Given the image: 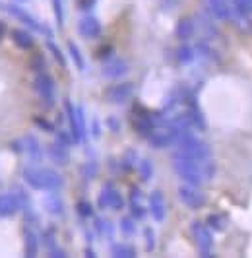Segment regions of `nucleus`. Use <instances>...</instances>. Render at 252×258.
I'll return each mask as SVG.
<instances>
[{"label":"nucleus","mask_w":252,"mask_h":258,"mask_svg":"<svg viewBox=\"0 0 252 258\" xmlns=\"http://www.w3.org/2000/svg\"><path fill=\"white\" fill-rule=\"evenodd\" d=\"M196 33V22L192 18H180L176 24V37L180 41H188Z\"/></svg>","instance_id":"obj_17"},{"label":"nucleus","mask_w":252,"mask_h":258,"mask_svg":"<svg viewBox=\"0 0 252 258\" xmlns=\"http://www.w3.org/2000/svg\"><path fill=\"white\" fill-rule=\"evenodd\" d=\"M192 229V235H194V241H196V246L200 250L202 256H210L214 252V235H212V229L202 223V221H192L190 225Z\"/></svg>","instance_id":"obj_5"},{"label":"nucleus","mask_w":252,"mask_h":258,"mask_svg":"<svg viewBox=\"0 0 252 258\" xmlns=\"http://www.w3.org/2000/svg\"><path fill=\"white\" fill-rule=\"evenodd\" d=\"M138 171H140L142 181H150L151 175H153V165H151L150 159H142L138 163Z\"/></svg>","instance_id":"obj_29"},{"label":"nucleus","mask_w":252,"mask_h":258,"mask_svg":"<svg viewBox=\"0 0 252 258\" xmlns=\"http://www.w3.org/2000/svg\"><path fill=\"white\" fill-rule=\"evenodd\" d=\"M33 122L37 124L39 128L47 130V132H52V124H50V122H47L43 116H35V118H33Z\"/></svg>","instance_id":"obj_41"},{"label":"nucleus","mask_w":252,"mask_h":258,"mask_svg":"<svg viewBox=\"0 0 252 258\" xmlns=\"http://www.w3.org/2000/svg\"><path fill=\"white\" fill-rule=\"evenodd\" d=\"M136 161H138V154H136L134 150H130V152H126L124 154V157H122V161H120V163H122V169L128 171V169L136 167Z\"/></svg>","instance_id":"obj_33"},{"label":"nucleus","mask_w":252,"mask_h":258,"mask_svg":"<svg viewBox=\"0 0 252 258\" xmlns=\"http://www.w3.org/2000/svg\"><path fill=\"white\" fill-rule=\"evenodd\" d=\"M86 254H88V256H95V252H93L91 248H86Z\"/></svg>","instance_id":"obj_50"},{"label":"nucleus","mask_w":252,"mask_h":258,"mask_svg":"<svg viewBox=\"0 0 252 258\" xmlns=\"http://www.w3.org/2000/svg\"><path fill=\"white\" fill-rule=\"evenodd\" d=\"M24 181L35 188V190H47V192H56L62 188V175L56 173L54 169L49 167H25Z\"/></svg>","instance_id":"obj_1"},{"label":"nucleus","mask_w":252,"mask_h":258,"mask_svg":"<svg viewBox=\"0 0 252 258\" xmlns=\"http://www.w3.org/2000/svg\"><path fill=\"white\" fill-rule=\"evenodd\" d=\"M95 229H97L99 235H107V237L113 235V225L107 220H95Z\"/></svg>","instance_id":"obj_36"},{"label":"nucleus","mask_w":252,"mask_h":258,"mask_svg":"<svg viewBox=\"0 0 252 258\" xmlns=\"http://www.w3.org/2000/svg\"><path fill=\"white\" fill-rule=\"evenodd\" d=\"M43 239H45V245H47V246H54V231H52V229L45 231Z\"/></svg>","instance_id":"obj_45"},{"label":"nucleus","mask_w":252,"mask_h":258,"mask_svg":"<svg viewBox=\"0 0 252 258\" xmlns=\"http://www.w3.org/2000/svg\"><path fill=\"white\" fill-rule=\"evenodd\" d=\"M33 88H35V91L39 93V97L49 105V107L54 103V80H52L49 74L37 72L35 82H33Z\"/></svg>","instance_id":"obj_8"},{"label":"nucleus","mask_w":252,"mask_h":258,"mask_svg":"<svg viewBox=\"0 0 252 258\" xmlns=\"http://www.w3.org/2000/svg\"><path fill=\"white\" fill-rule=\"evenodd\" d=\"M130 216H132L134 220H142V218L146 216V208L140 204V200H132V202H130Z\"/></svg>","instance_id":"obj_34"},{"label":"nucleus","mask_w":252,"mask_h":258,"mask_svg":"<svg viewBox=\"0 0 252 258\" xmlns=\"http://www.w3.org/2000/svg\"><path fill=\"white\" fill-rule=\"evenodd\" d=\"M111 252H113V256H118V258H132L136 256V250L132 248L130 245H113L111 248Z\"/></svg>","instance_id":"obj_28"},{"label":"nucleus","mask_w":252,"mask_h":258,"mask_svg":"<svg viewBox=\"0 0 252 258\" xmlns=\"http://www.w3.org/2000/svg\"><path fill=\"white\" fill-rule=\"evenodd\" d=\"M4 33H6V26H4V22H0V39L4 37Z\"/></svg>","instance_id":"obj_49"},{"label":"nucleus","mask_w":252,"mask_h":258,"mask_svg":"<svg viewBox=\"0 0 252 258\" xmlns=\"http://www.w3.org/2000/svg\"><path fill=\"white\" fill-rule=\"evenodd\" d=\"M64 109H66V115H68V122H70V134H72V138H74V142H80L82 138H84V132L80 128V122H78V111H76V107L68 99H66V103H64Z\"/></svg>","instance_id":"obj_15"},{"label":"nucleus","mask_w":252,"mask_h":258,"mask_svg":"<svg viewBox=\"0 0 252 258\" xmlns=\"http://www.w3.org/2000/svg\"><path fill=\"white\" fill-rule=\"evenodd\" d=\"M43 206H45V210H47L49 214H52V216H62L64 214V202L60 200V196L54 192H50L45 196Z\"/></svg>","instance_id":"obj_19"},{"label":"nucleus","mask_w":252,"mask_h":258,"mask_svg":"<svg viewBox=\"0 0 252 258\" xmlns=\"http://www.w3.org/2000/svg\"><path fill=\"white\" fill-rule=\"evenodd\" d=\"M173 169L175 173L188 184H196L200 186L202 182H206V175H204V161L192 159L186 155L175 152L173 154Z\"/></svg>","instance_id":"obj_2"},{"label":"nucleus","mask_w":252,"mask_h":258,"mask_svg":"<svg viewBox=\"0 0 252 258\" xmlns=\"http://www.w3.org/2000/svg\"><path fill=\"white\" fill-rule=\"evenodd\" d=\"M146 248L148 250H153L155 248V233L151 227H146Z\"/></svg>","instance_id":"obj_39"},{"label":"nucleus","mask_w":252,"mask_h":258,"mask_svg":"<svg viewBox=\"0 0 252 258\" xmlns=\"http://www.w3.org/2000/svg\"><path fill=\"white\" fill-rule=\"evenodd\" d=\"M206 8L210 16H214L215 20H221V22H231L235 18L231 0H206Z\"/></svg>","instance_id":"obj_10"},{"label":"nucleus","mask_w":252,"mask_h":258,"mask_svg":"<svg viewBox=\"0 0 252 258\" xmlns=\"http://www.w3.org/2000/svg\"><path fill=\"white\" fill-rule=\"evenodd\" d=\"M45 56L41 54V52H35L33 56H31V60H29V68L33 70V72H43L45 70Z\"/></svg>","instance_id":"obj_30"},{"label":"nucleus","mask_w":252,"mask_h":258,"mask_svg":"<svg viewBox=\"0 0 252 258\" xmlns=\"http://www.w3.org/2000/svg\"><path fill=\"white\" fill-rule=\"evenodd\" d=\"M0 8H2V4H0Z\"/></svg>","instance_id":"obj_51"},{"label":"nucleus","mask_w":252,"mask_h":258,"mask_svg":"<svg viewBox=\"0 0 252 258\" xmlns=\"http://www.w3.org/2000/svg\"><path fill=\"white\" fill-rule=\"evenodd\" d=\"M68 52H70V56H72V60H74L76 68H80V70H84V58H82V54H80V49L76 47L74 43H68Z\"/></svg>","instance_id":"obj_31"},{"label":"nucleus","mask_w":252,"mask_h":258,"mask_svg":"<svg viewBox=\"0 0 252 258\" xmlns=\"http://www.w3.org/2000/svg\"><path fill=\"white\" fill-rule=\"evenodd\" d=\"M91 134H93L95 138L101 134V132H99V122H97V120H93V132H91Z\"/></svg>","instance_id":"obj_48"},{"label":"nucleus","mask_w":252,"mask_h":258,"mask_svg":"<svg viewBox=\"0 0 252 258\" xmlns=\"http://www.w3.org/2000/svg\"><path fill=\"white\" fill-rule=\"evenodd\" d=\"M132 95H134V84H130V82L114 84V86H111L109 90L105 91V99H107L109 103H114V105L126 103Z\"/></svg>","instance_id":"obj_9"},{"label":"nucleus","mask_w":252,"mask_h":258,"mask_svg":"<svg viewBox=\"0 0 252 258\" xmlns=\"http://www.w3.org/2000/svg\"><path fill=\"white\" fill-rule=\"evenodd\" d=\"M4 10H8V12L12 14L14 18H18L22 24H25V26H29L31 29H37V31H45V33H49V29H45V27L39 24L37 20L33 18V16H29L27 12H24L22 8H18V6H6ZM50 35V33H49Z\"/></svg>","instance_id":"obj_14"},{"label":"nucleus","mask_w":252,"mask_h":258,"mask_svg":"<svg viewBox=\"0 0 252 258\" xmlns=\"http://www.w3.org/2000/svg\"><path fill=\"white\" fill-rule=\"evenodd\" d=\"M176 138H178V132L171 124V120H167L165 124H159V126L153 128V132L148 136V142L155 150H163V148H169V146L176 144Z\"/></svg>","instance_id":"obj_4"},{"label":"nucleus","mask_w":252,"mask_h":258,"mask_svg":"<svg viewBox=\"0 0 252 258\" xmlns=\"http://www.w3.org/2000/svg\"><path fill=\"white\" fill-rule=\"evenodd\" d=\"M206 225L212 229V231H225V227L229 225V220H227L225 214H210L208 220H206Z\"/></svg>","instance_id":"obj_23"},{"label":"nucleus","mask_w":252,"mask_h":258,"mask_svg":"<svg viewBox=\"0 0 252 258\" xmlns=\"http://www.w3.org/2000/svg\"><path fill=\"white\" fill-rule=\"evenodd\" d=\"M52 6H54V14H56V20H58V24L62 26V20H64V16H62V2H60V0H52Z\"/></svg>","instance_id":"obj_40"},{"label":"nucleus","mask_w":252,"mask_h":258,"mask_svg":"<svg viewBox=\"0 0 252 258\" xmlns=\"http://www.w3.org/2000/svg\"><path fill=\"white\" fill-rule=\"evenodd\" d=\"M198 22H200V27L210 35V37H219V29H217V26L214 24V16L208 18V16L200 14V16H198Z\"/></svg>","instance_id":"obj_25"},{"label":"nucleus","mask_w":252,"mask_h":258,"mask_svg":"<svg viewBox=\"0 0 252 258\" xmlns=\"http://www.w3.org/2000/svg\"><path fill=\"white\" fill-rule=\"evenodd\" d=\"M20 204L14 194H0V218H12L18 214Z\"/></svg>","instance_id":"obj_16"},{"label":"nucleus","mask_w":252,"mask_h":258,"mask_svg":"<svg viewBox=\"0 0 252 258\" xmlns=\"http://www.w3.org/2000/svg\"><path fill=\"white\" fill-rule=\"evenodd\" d=\"M22 144H24V150L29 154V157H31V159L41 161L43 152H41V146H39V140L35 138V136H25L24 140H22Z\"/></svg>","instance_id":"obj_20"},{"label":"nucleus","mask_w":252,"mask_h":258,"mask_svg":"<svg viewBox=\"0 0 252 258\" xmlns=\"http://www.w3.org/2000/svg\"><path fill=\"white\" fill-rule=\"evenodd\" d=\"M58 142L64 144V146H70V144H74V138H72V134H66V132H58Z\"/></svg>","instance_id":"obj_43"},{"label":"nucleus","mask_w":252,"mask_h":258,"mask_svg":"<svg viewBox=\"0 0 252 258\" xmlns=\"http://www.w3.org/2000/svg\"><path fill=\"white\" fill-rule=\"evenodd\" d=\"M150 212H151V218L155 221H163L165 216H167V204H165V196L163 192L155 190L151 192L150 196Z\"/></svg>","instance_id":"obj_12"},{"label":"nucleus","mask_w":252,"mask_h":258,"mask_svg":"<svg viewBox=\"0 0 252 258\" xmlns=\"http://www.w3.org/2000/svg\"><path fill=\"white\" fill-rule=\"evenodd\" d=\"M12 39H14V43H16L20 49H24V51L31 49V47L35 45L33 37H31V35H29L25 29H14V31H12Z\"/></svg>","instance_id":"obj_22"},{"label":"nucleus","mask_w":252,"mask_h":258,"mask_svg":"<svg viewBox=\"0 0 252 258\" xmlns=\"http://www.w3.org/2000/svg\"><path fill=\"white\" fill-rule=\"evenodd\" d=\"M178 198H180V202L184 204V206L192 208V210H200V208L206 206V202H208V198H206V194L200 190V186H196V184H182V186H178Z\"/></svg>","instance_id":"obj_6"},{"label":"nucleus","mask_w":252,"mask_h":258,"mask_svg":"<svg viewBox=\"0 0 252 258\" xmlns=\"http://www.w3.org/2000/svg\"><path fill=\"white\" fill-rule=\"evenodd\" d=\"M235 14L240 16H252V0H231Z\"/></svg>","instance_id":"obj_27"},{"label":"nucleus","mask_w":252,"mask_h":258,"mask_svg":"<svg viewBox=\"0 0 252 258\" xmlns=\"http://www.w3.org/2000/svg\"><path fill=\"white\" fill-rule=\"evenodd\" d=\"M76 208H78V214H80L82 218H91V216H93V208H91V204L86 202V200H80Z\"/></svg>","instance_id":"obj_37"},{"label":"nucleus","mask_w":252,"mask_h":258,"mask_svg":"<svg viewBox=\"0 0 252 258\" xmlns=\"http://www.w3.org/2000/svg\"><path fill=\"white\" fill-rule=\"evenodd\" d=\"M120 231L124 233L126 237H130V235L136 233V223H134V218H132V216H130V218H124V220L120 221Z\"/></svg>","instance_id":"obj_35"},{"label":"nucleus","mask_w":252,"mask_h":258,"mask_svg":"<svg viewBox=\"0 0 252 258\" xmlns=\"http://www.w3.org/2000/svg\"><path fill=\"white\" fill-rule=\"evenodd\" d=\"M78 31L88 39L99 37L101 35L99 20H97V18H93V16H86V18H82V20H80V24H78Z\"/></svg>","instance_id":"obj_13"},{"label":"nucleus","mask_w":252,"mask_h":258,"mask_svg":"<svg viewBox=\"0 0 252 258\" xmlns=\"http://www.w3.org/2000/svg\"><path fill=\"white\" fill-rule=\"evenodd\" d=\"M97 206H99L101 210H107V208H109V210H122V208H124V198H122V194L118 192L113 184L109 182V184H105L103 190H101Z\"/></svg>","instance_id":"obj_7"},{"label":"nucleus","mask_w":252,"mask_h":258,"mask_svg":"<svg viewBox=\"0 0 252 258\" xmlns=\"http://www.w3.org/2000/svg\"><path fill=\"white\" fill-rule=\"evenodd\" d=\"M113 54V47L111 45H105V47H101L99 51H97V56L99 58H109Z\"/></svg>","instance_id":"obj_42"},{"label":"nucleus","mask_w":252,"mask_h":258,"mask_svg":"<svg viewBox=\"0 0 252 258\" xmlns=\"http://www.w3.org/2000/svg\"><path fill=\"white\" fill-rule=\"evenodd\" d=\"M194 51H196V54H200L202 58H206V60H210V62H214V60L217 62V60H219L217 51H215L214 47H212L206 39H202V41L196 43V49H194Z\"/></svg>","instance_id":"obj_21"},{"label":"nucleus","mask_w":252,"mask_h":258,"mask_svg":"<svg viewBox=\"0 0 252 258\" xmlns=\"http://www.w3.org/2000/svg\"><path fill=\"white\" fill-rule=\"evenodd\" d=\"M95 2L97 0H78V6H80V10H91L95 6Z\"/></svg>","instance_id":"obj_44"},{"label":"nucleus","mask_w":252,"mask_h":258,"mask_svg":"<svg viewBox=\"0 0 252 258\" xmlns=\"http://www.w3.org/2000/svg\"><path fill=\"white\" fill-rule=\"evenodd\" d=\"M47 47H49V51L54 54V58H56V62H58V64H60V66L66 64V60H64V56H62V52H60V49H58V47H56L52 41H49V43H47Z\"/></svg>","instance_id":"obj_38"},{"label":"nucleus","mask_w":252,"mask_h":258,"mask_svg":"<svg viewBox=\"0 0 252 258\" xmlns=\"http://www.w3.org/2000/svg\"><path fill=\"white\" fill-rule=\"evenodd\" d=\"M50 256H58V258H62V256H66V252H64L62 248H56V246H50Z\"/></svg>","instance_id":"obj_47"},{"label":"nucleus","mask_w":252,"mask_h":258,"mask_svg":"<svg viewBox=\"0 0 252 258\" xmlns=\"http://www.w3.org/2000/svg\"><path fill=\"white\" fill-rule=\"evenodd\" d=\"M16 200H18V204H20V210H24V212H27V210H31V204H29V196H27V192L25 190H22V188H16Z\"/></svg>","instance_id":"obj_32"},{"label":"nucleus","mask_w":252,"mask_h":258,"mask_svg":"<svg viewBox=\"0 0 252 258\" xmlns=\"http://www.w3.org/2000/svg\"><path fill=\"white\" fill-rule=\"evenodd\" d=\"M194 56H196V51L188 47V45H182V47H178V51H176V60L180 62V64H188L194 60Z\"/></svg>","instance_id":"obj_26"},{"label":"nucleus","mask_w":252,"mask_h":258,"mask_svg":"<svg viewBox=\"0 0 252 258\" xmlns=\"http://www.w3.org/2000/svg\"><path fill=\"white\" fill-rule=\"evenodd\" d=\"M176 146H178V148H176L178 154L186 155V157H192V159H198V161H206V159L212 157V148L204 142V140L196 138L192 132L180 134L178 140H176Z\"/></svg>","instance_id":"obj_3"},{"label":"nucleus","mask_w":252,"mask_h":258,"mask_svg":"<svg viewBox=\"0 0 252 258\" xmlns=\"http://www.w3.org/2000/svg\"><path fill=\"white\" fill-rule=\"evenodd\" d=\"M128 72V62L120 56H113L109 58L105 64H103V76L116 80V78H122Z\"/></svg>","instance_id":"obj_11"},{"label":"nucleus","mask_w":252,"mask_h":258,"mask_svg":"<svg viewBox=\"0 0 252 258\" xmlns=\"http://www.w3.org/2000/svg\"><path fill=\"white\" fill-rule=\"evenodd\" d=\"M49 157L52 159V163L56 165H66L70 155H68V146H64L60 142H54L52 146H49Z\"/></svg>","instance_id":"obj_18"},{"label":"nucleus","mask_w":252,"mask_h":258,"mask_svg":"<svg viewBox=\"0 0 252 258\" xmlns=\"http://www.w3.org/2000/svg\"><path fill=\"white\" fill-rule=\"evenodd\" d=\"M25 256H35L39 250L37 243V233H33L31 229H25Z\"/></svg>","instance_id":"obj_24"},{"label":"nucleus","mask_w":252,"mask_h":258,"mask_svg":"<svg viewBox=\"0 0 252 258\" xmlns=\"http://www.w3.org/2000/svg\"><path fill=\"white\" fill-rule=\"evenodd\" d=\"M107 124L111 126L113 132H120V124H118V120H116V118H109V120H107Z\"/></svg>","instance_id":"obj_46"}]
</instances>
